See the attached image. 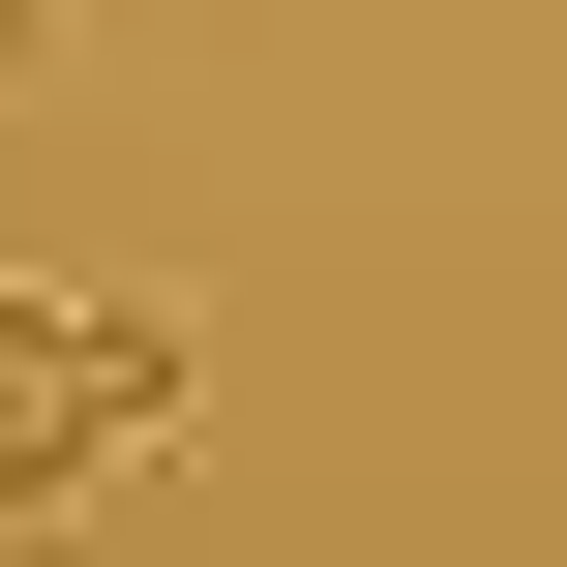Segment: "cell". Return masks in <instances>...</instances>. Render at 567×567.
I'll use <instances>...</instances> for the list:
<instances>
[{"instance_id": "1", "label": "cell", "mask_w": 567, "mask_h": 567, "mask_svg": "<svg viewBox=\"0 0 567 567\" xmlns=\"http://www.w3.org/2000/svg\"><path fill=\"white\" fill-rule=\"evenodd\" d=\"M179 419H209L179 299H30V269H0V508H30V538H60L90 478H150Z\"/></svg>"}, {"instance_id": "2", "label": "cell", "mask_w": 567, "mask_h": 567, "mask_svg": "<svg viewBox=\"0 0 567 567\" xmlns=\"http://www.w3.org/2000/svg\"><path fill=\"white\" fill-rule=\"evenodd\" d=\"M30 60H60V0H0V90H30Z\"/></svg>"}, {"instance_id": "3", "label": "cell", "mask_w": 567, "mask_h": 567, "mask_svg": "<svg viewBox=\"0 0 567 567\" xmlns=\"http://www.w3.org/2000/svg\"><path fill=\"white\" fill-rule=\"evenodd\" d=\"M0 567H30V508H0Z\"/></svg>"}]
</instances>
